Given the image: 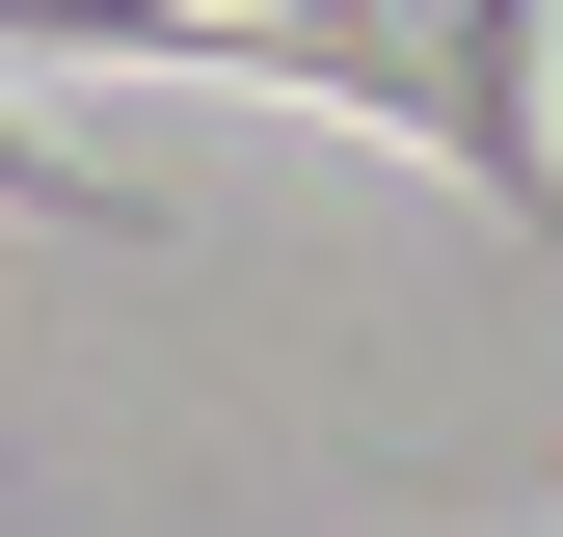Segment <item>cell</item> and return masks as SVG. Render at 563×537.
<instances>
[{
	"label": "cell",
	"mask_w": 563,
	"mask_h": 537,
	"mask_svg": "<svg viewBox=\"0 0 563 537\" xmlns=\"http://www.w3.org/2000/svg\"><path fill=\"white\" fill-rule=\"evenodd\" d=\"M0 216H54V242H162V188H134V162H81V134H27V108H0Z\"/></svg>",
	"instance_id": "obj_1"
}]
</instances>
